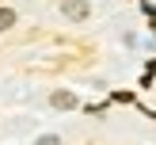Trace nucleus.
<instances>
[{
    "instance_id": "obj_1",
    "label": "nucleus",
    "mask_w": 156,
    "mask_h": 145,
    "mask_svg": "<svg viewBox=\"0 0 156 145\" xmlns=\"http://www.w3.org/2000/svg\"><path fill=\"white\" fill-rule=\"evenodd\" d=\"M61 12H65V19H76V23H80V19L91 15V4H88V0H61Z\"/></svg>"
},
{
    "instance_id": "obj_2",
    "label": "nucleus",
    "mask_w": 156,
    "mask_h": 145,
    "mask_svg": "<svg viewBox=\"0 0 156 145\" xmlns=\"http://www.w3.org/2000/svg\"><path fill=\"white\" fill-rule=\"evenodd\" d=\"M50 103L57 107V111H76V103H80V99H76L73 92H65V88H57V92H53V96H50Z\"/></svg>"
},
{
    "instance_id": "obj_3",
    "label": "nucleus",
    "mask_w": 156,
    "mask_h": 145,
    "mask_svg": "<svg viewBox=\"0 0 156 145\" xmlns=\"http://www.w3.org/2000/svg\"><path fill=\"white\" fill-rule=\"evenodd\" d=\"M12 23H15V12L12 8H0V31H8Z\"/></svg>"
},
{
    "instance_id": "obj_4",
    "label": "nucleus",
    "mask_w": 156,
    "mask_h": 145,
    "mask_svg": "<svg viewBox=\"0 0 156 145\" xmlns=\"http://www.w3.org/2000/svg\"><path fill=\"white\" fill-rule=\"evenodd\" d=\"M38 145H61V137H53V134H42V137H38Z\"/></svg>"
}]
</instances>
